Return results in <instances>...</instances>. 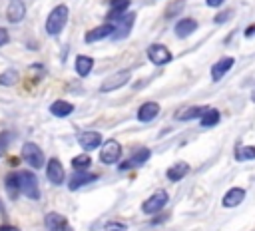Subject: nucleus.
Masks as SVG:
<instances>
[{
    "label": "nucleus",
    "mask_w": 255,
    "mask_h": 231,
    "mask_svg": "<svg viewBox=\"0 0 255 231\" xmlns=\"http://www.w3.org/2000/svg\"><path fill=\"white\" fill-rule=\"evenodd\" d=\"M149 155H151V151L147 149V147H139L129 159H126L122 165H120V169H129V167H137V165H143L147 159H149Z\"/></svg>",
    "instance_id": "15"
},
{
    "label": "nucleus",
    "mask_w": 255,
    "mask_h": 231,
    "mask_svg": "<svg viewBox=\"0 0 255 231\" xmlns=\"http://www.w3.org/2000/svg\"><path fill=\"white\" fill-rule=\"evenodd\" d=\"M96 179H98V175H96V173L80 171V173H76V175L68 181V187L74 191V189H78V187H82V185H86V183H92V181H96Z\"/></svg>",
    "instance_id": "21"
},
{
    "label": "nucleus",
    "mask_w": 255,
    "mask_h": 231,
    "mask_svg": "<svg viewBox=\"0 0 255 231\" xmlns=\"http://www.w3.org/2000/svg\"><path fill=\"white\" fill-rule=\"evenodd\" d=\"M187 173H189V165H187L185 161H177V163H173V165L165 171V175H167L169 181H179V179H183Z\"/></svg>",
    "instance_id": "19"
},
{
    "label": "nucleus",
    "mask_w": 255,
    "mask_h": 231,
    "mask_svg": "<svg viewBox=\"0 0 255 231\" xmlns=\"http://www.w3.org/2000/svg\"><path fill=\"white\" fill-rule=\"evenodd\" d=\"M183 6H185V0H175V2H171V4L165 8V16L171 18V16L179 14V12L183 10Z\"/></svg>",
    "instance_id": "29"
},
{
    "label": "nucleus",
    "mask_w": 255,
    "mask_h": 231,
    "mask_svg": "<svg viewBox=\"0 0 255 231\" xmlns=\"http://www.w3.org/2000/svg\"><path fill=\"white\" fill-rule=\"evenodd\" d=\"M157 114H159V104L157 102H145L137 110V119L139 121H151V119H155Z\"/></svg>",
    "instance_id": "17"
},
{
    "label": "nucleus",
    "mask_w": 255,
    "mask_h": 231,
    "mask_svg": "<svg viewBox=\"0 0 255 231\" xmlns=\"http://www.w3.org/2000/svg\"><path fill=\"white\" fill-rule=\"evenodd\" d=\"M233 64H235V60H233L231 56H225V58H221L219 62H215L213 68H211V80H213V82H219V80L233 68Z\"/></svg>",
    "instance_id": "14"
},
{
    "label": "nucleus",
    "mask_w": 255,
    "mask_h": 231,
    "mask_svg": "<svg viewBox=\"0 0 255 231\" xmlns=\"http://www.w3.org/2000/svg\"><path fill=\"white\" fill-rule=\"evenodd\" d=\"M16 179H18L20 193H24L30 199H40L38 179H36V175L32 171H16Z\"/></svg>",
    "instance_id": "2"
},
{
    "label": "nucleus",
    "mask_w": 255,
    "mask_h": 231,
    "mask_svg": "<svg viewBox=\"0 0 255 231\" xmlns=\"http://www.w3.org/2000/svg\"><path fill=\"white\" fill-rule=\"evenodd\" d=\"M4 185H6V191H8V195H10V197H16V195L20 193V187H18V179H16V173H10V175H6V181H4Z\"/></svg>",
    "instance_id": "26"
},
{
    "label": "nucleus",
    "mask_w": 255,
    "mask_h": 231,
    "mask_svg": "<svg viewBox=\"0 0 255 231\" xmlns=\"http://www.w3.org/2000/svg\"><path fill=\"white\" fill-rule=\"evenodd\" d=\"M129 78H131V72L129 70H120V72H116V74H112V76H108L104 82H102V86H100V92H114V90H120L122 86H126L128 82H129Z\"/></svg>",
    "instance_id": "4"
},
{
    "label": "nucleus",
    "mask_w": 255,
    "mask_h": 231,
    "mask_svg": "<svg viewBox=\"0 0 255 231\" xmlns=\"http://www.w3.org/2000/svg\"><path fill=\"white\" fill-rule=\"evenodd\" d=\"M223 2H225V0H205V4H207L209 8H219V6H223Z\"/></svg>",
    "instance_id": "33"
},
{
    "label": "nucleus",
    "mask_w": 255,
    "mask_h": 231,
    "mask_svg": "<svg viewBox=\"0 0 255 231\" xmlns=\"http://www.w3.org/2000/svg\"><path fill=\"white\" fill-rule=\"evenodd\" d=\"M90 163H92V159H90V155H86V153H82V155H76L74 159H72V167L78 171H84V169H88L90 167Z\"/></svg>",
    "instance_id": "28"
},
{
    "label": "nucleus",
    "mask_w": 255,
    "mask_h": 231,
    "mask_svg": "<svg viewBox=\"0 0 255 231\" xmlns=\"http://www.w3.org/2000/svg\"><path fill=\"white\" fill-rule=\"evenodd\" d=\"M22 159H24L26 163H30L34 169H40V167L44 165V153H42V149H40L36 143H32V141H26V143L22 145Z\"/></svg>",
    "instance_id": "6"
},
{
    "label": "nucleus",
    "mask_w": 255,
    "mask_h": 231,
    "mask_svg": "<svg viewBox=\"0 0 255 231\" xmlns=\"http://www.w3.org/2000/svg\"><path fill=\"white\" fill-rule=\"evenodd\" d=\"M253 34H255V24H253V26H249V28L245 30V36H253Z\"/></svg>",
    "instance_id": "35"
},
{
    "label": "nucleus",
    "mask_w": 255,
    "mask_h": 231,
    "mask_svg": "<svg viewBox=\"0 0 255 231\" xmlns=\"http://www.w3.org/2000/svg\"><path fill=\"white\" fill-rule=\"evenodd\" d=\"M243 199H245V189H241V187H231V189L223 195L221 203H223V207H237Z\"/></svg>",
    "instance_id": "18"
},
{
    "label": "nucleus",
    "mask_w": 255,
    "mask_h": 231,
    "mask_svg": "<svg viewBox=\"0 0 255 231\" xmlns=\"http://www.w3.org/2000/svg\"><path fill=\"white\" fill-rule=\"evenodd\" d=\"M106 231H126V225L124 223H108Z\"/></svg>",
    "instance_id": "31"
},
{
    "label": "nucleus",
    "mask_w": 255,
    "mask_h": 231,
    "mask_svg": "<svg viewBox=\"0 0 255 231\" xmlns=\"http://www.w3.org/2000/svg\"><path fill=\"white\" fill-rule=\"evenodd\" d=\"M8 42H10L8 30H6V28H0V46H4V44H8Z\"/></svg>",
    "instance_id": "32"
},
{
    "label": "nucleus",
    "mask_w": 255,
    "mask_h": 231,
    "mask_svg": "<svg viewBox=\"0 0 255 231\" xmlns=\"http://www.w3.org/2000/svg\"><path fill=\"white\" fill-rule=\"evenodd\" d=\"M231 16H233V12H231V10H223V12H219V14H217L213 20H215L217 24H223V22H227Z\"/></svg>",
    "instance_id": "30"
},
{
    "label": "nucleus",
    "mask_w": 255,
    "mask_h": 231,
    "mask_svg": "<svg viewBox=\"0 0 255 231\" xmlns=\"http://www.w3.org/2000/svg\"><path fill=\"white\" fill-rule=\"evenodd\" d=\"M8 137H10V135H8V133H4V137L0 139V151L4 149V145H6V139H8Z\"/></svg>",
    "instance_id": "36"
},
{
    "label": "nucleus",
    "mask_w": 255,
    "mask_h": 231,
    "mask_svg": "<svg viewBox=\"0 0 255 231\" xmlns=\"http://www.w3.org/2000/svg\"><path fill=\"white\" fill-rule=\"evenodd\" d=\"M44 225H46L48 231H74L72 225H70V221H68L64 215L56 213V211L46 213V217H44Z\"/></svg>",
    "instance_id": "9"
},
{
    "label": "nucleus",
    "mask_w": 255,
    "mask_h": 231,
    "mask_svg": "<svg viewBox=\"0 0 255 231\" xmlns=\"http://www.w3.org/2000/svg\"><path fill=\"white\" fill-rule=\"evenodd\" d=\"M68 6L66 4H58L50 14H48V20H46V32H48V36H58L62 30H64V26H66V22H68Z\"/></svg>",
    "instance_id": "1"
},
{
    "label": "nucleus",
    "mask_w": 255,
    "mask_h": 231,
    "mask_svg": "<svg viewBox=\"0 0 255 231\" xmlns=\"http://www.w3.org/2000/svg\"><path fill=\"white\" fill-rule=\"evenodd\" d=\"M16 80H18V72L14 68H6L0 74V84L2 86H12V84H16Z\"/></svg>",
    "instance_id": "27"
},
{
    "label": "nucleus",
    "mask_w": 255,
    "mask_h": 231,
    "mask_svg": "<svg viewBox=\"0 0 255 231\" xmlns=\"http://www.w3.org/2000/svg\"><path fill=\"white\" fill-rule=\"evenodd\" d=\"M147 58H149L151 64L163 66V64H169L173 56H171V52H169L163 44H151V46L147 48Z\"/></svg>",
    "instance_id": "8"
},
{
    "label": "nucleus",
    "mask_w": 255,
    "mask_h": 231,
    "mask_svg": "<svg viewBox=\"0 0 255 231\" xmlns=\"http://www.w3.org/2000/svg\"><path fill=\"white\" fill-rule=\"evenodd\" d=\"M50 112H52V116H56V117H66V116H70V114L74 112V106H72L70 102H66V100H56V102H52Z\"/></svg>",
    "instance_id": "20"
},
{
    "label": "nucleus",
    "mask_w": 255,
    "mask_h": 231,
    "mask_svg": "<svg viewBox=\"0 0 255 231\" xmlns=\"http://www.w3.org/2000/svg\"><path fill=\"white\" fill-rule=\"evenodd\" d=\"M219 119H221L219 112H217V110H211V108H209V110L199 117V121H201V125H203V127H211V125L219 123Z\"/></svg>",
    "instance_id": "24"
},
{
    "label": "nucleus",
    "mask_w": 255,
    "mask_h": 231,
    "mask_svg": "<svg viewBox=\"0 0 255 231\" xmlns=\"http://www.w3.org/2000/svg\"><path fill=\"white\" fill-rule=\"evenodd\" d=\"M92 68H94V60L90 58V56H78L76 58V72H78V76H82V78H86L90 72H92Z\"/></svg>",
    "instance_id": "22"
},
{
    "label": "nucleus",
    "mask_w": 255,
    "mask_h": 231,
    "mask_svg": "<svg viewBox=\"0 0 255 231\" xmlns=\"http://www.w3.org/2000/svg\"><path fill=\"white\" fill-rule=\"evenodd\" d=\"M0 231H20V229L14 225H0Z\"/></svg>",
    "instance_id": "34"
},
{
    "label": "nucleus",
    "mask_w": 255,
    "mask_h": 231,
    "mask_svg": "<svg viewBox=\"0 0 255 231\" xmlns=\"http://www.w3.org/2000/svg\"><path fill=\"white\" fill-rule=\"evenodd\" d=\"M207 110H209V108H205V106H191V108H187V110H181V112H179L175 117H177V119H185V121H187V119L201 117V116H203Z\"/></svg>",
    "instance_id": "23"
},
{
    "label": "nucleus",
    "mask_w": 255,
    "mask_h": 231,
    "mask_svg": "<svg viewBox=\"0 0 255 231\" xmlns=\"http://www.w3.org/2000/svg\"><path fill=\"white\" fill-rule=\"evenodd\" d=\"M120 157H122V145H120L116 139H108V141L102 145V149H100V159H102V163L112 165V163H118Z\"/></svg>",
    "instance_id": "7"
},
{
    "label": "nucleus",
    "mask_w": 255,
    "mask_h": 231,
    "mask_svg": "<svg viewBox=\"0 0 255 231\" xmlns=\"http://www.w3.org/2000/svg\"><path fill=\"white\" fill-rule=\"evenodd\" d=\"M235 159L243 161V159H255V147L253 145H239L235 149Z\"/></svg>",
    "instance_id": "25"
},
{
    "label": "nucleus",
    "mask_w": 255,
    "mask_h": 231,
    "mask_svg": "<svg viewBox=\"0 0 255 231\" xmlns=\"http://www.w3.org/2000/svg\"><path fill=\"white\" fill-rule=\"evenodd\" d=\"M133 20H135V14H133V12H126V14H122L120 18H116V20L112 22V24H114V34H112V38H116V40L126 38V36L131 32Z\"/></svg>",
    "instance_id": "5"
},
{
    "label": "nucleus",
    "mask_w": 255,
    "mask_h": 231,
    "mask_svg": "<svg viewBox=\"0 0 255 231\" xmlns=\"http://www.w3.org/2000/svg\"><path fill=\"white\" fill-rule=\"evenodd\" d=\"M24 16H26V6H24V2H22V0H10V2H8V8H6V18H8V22L18 24V22L24 20Z\"/></svg>",
    "instance_id": "12"
},
{
    "label": "nucleus",
    "mask_w": 255,
    "mask_h": 231,
    "mask_svg": "<svg viewBox=\"0 0 255 231\" xmlns=\"http://www.w3.org/2000/svg\"><path fill=\"white\" fill-rule=\"evenodd\" d=\"M167 199H169V195H167V191H163V189H159V191H155L153 195H149L143 203H141V211L143 213H147V215H153V213H159L163 207H165V203H167Z\"/></svg>",
    "instance_id": "3"
},
{
    "label": "nucleus",
    "mask_w": 255,
    "mask_h": 231,
    "mask_svg": "<svg viewBox=\"0 0 255 231\" xmlns=\"http://www.w3.org/2000/svg\"><path fill=\"white\" fill-rule=\"evenodd\" d=\"M46 177H48V179H50V183H54V185L64 183V179H66V171H64V165L60 163V159H58V157L48 159Z\"/></svg>",
    "instance_id": "10"
},
{
    "label": "nucleus",
    "mask_w": 255,
    "mask_h": 231,
    "mask_svg": "<svg viewBox=\"0 0 255 231\" xmlns=\"http://www.w3.org/2000/svg\"><path fill=\"white\" fill-rule=\"evenodd\" d=\"M195 30H197V22H195L193 18H181V20H177V24H175V28H173V32H175L177 38H187V36H191Z\"/></svg>",
    "instance_id": "16"
},
{
    "label": "nucleus",
    "mask_w": 255,
    "mask_h": 231,
    "mask_svg": "<svg viewBox=\"0 0 255 231\" xmlns=\"http://www.w3.org/2000/svg\"><path fill=\"white\" fill-rule=\"evenodd\" d=\"M10 165H18V157H12L10 159Z\"/></svg>",
    "instance_id": "37"
},
{
    "label": "nucleus",
    "mask_w": 255,
    "mask_h": 231,
    "mask_svg": "<svg viewBox=\"0 0 255 231\" xmlns=\"http://www.w3.org/2000/svg\"><path fill=\"white\" fill-rule=\"evenodd\" d=\"M78 143H80L86 151H92V149L100 147V143H102V133H100V131H94V129L80 131V133H78Z\"/></svg>",
    "instance_id": "11"
},
{
    "label": "nucleus",
    "mask_w": 255,
    "mask_h": 231,
    "mask_svg": "<svg viewBox=\"0 0 255 231\" xmlns=\"http://www.w3.org/2000/svg\"><path fill=\"white\" fill-rule=\"evenodd\" d=\"M112 34H114V24H112V22H106V24H100V26H96L94 30H90L84 40H86V44H92V42L104 40V38H108V36H112Z\"/></svg>",
    "instance_id": "13"
}]
</instances>
